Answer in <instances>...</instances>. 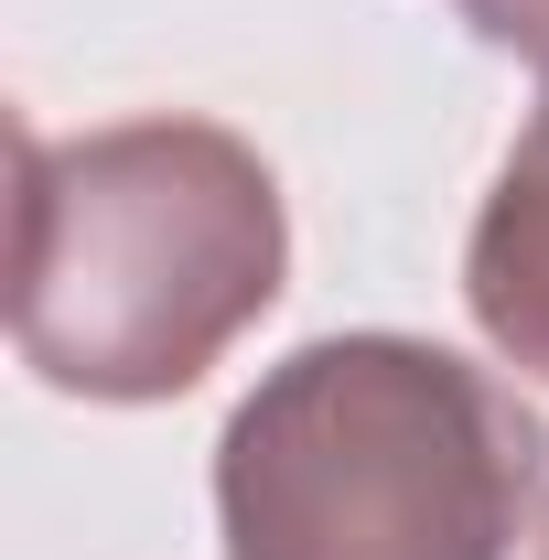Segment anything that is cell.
<instances>
[{"label":"cell","mask_w":549,"mask_h":560,"mask_svg":"<svg viewBox=\"0 0 549 560\" xmlns=\"http://www.w3.org/2000/svg\"><path fill=\"white\" fill-rule=\"evenodd\" d=\"M549 475L539 410L420 335L280 355L215 442L226 560H506Z\"/></svg>","instance_id":"obj_2"},{"label":"cell","mask_w":549,"mask_h":560,"mask_svg":"<svg viewBox=\"0 0 549 560\" xmlns=\"http://www.w3.org/2000/svg\"><path fill=\"white\" fill-rule=\"evenodd\" d=\"M464 22H475L495 55H517V66H539L549 75V0H453Z\"/></svg>","instance_id":"obj_4"},{"label":"cell","mask_w":549,"mask_h":560,"mask_svg":"<svg viewBox=\"0 0 549 560\" xmlns=\"http://www.w3.org/2000/svg\"><path fill=\"white\" fill-rule=\"evenodd\" d=\"M539 560H549V528H539Z\"/></svg>","instance_id":"obj_5"},{"label":"cell","mask_w":549,"mask_h":560,"mask_svg":"<svg viewBox=\"0 0 549 560\" xmlns=\"http://www.w3.org/2000/svg\"><path fill=\"white\" fill-rule=\"evenodd\" d=\"M22 151L11 206V346L66 399H184L215 355L280 302L291 215L280 173L215 119H119V130Z\"/></svg>","instance_id":"obj_1"},{"label":"cell","mask_w":549,"mask_h":560,"mask_svg":"<svg viewBox=\"0 0 549 560\" xmlns=\"http://www.w3.org/2000/svg\"><path fill=\"white\" fill-rule=\"evenodd\" d=\"M464 302L506 366L549 377V108L495 162V195L464 237Z\"/></svg>","instance_id":"obj_3"}]
</instances>
